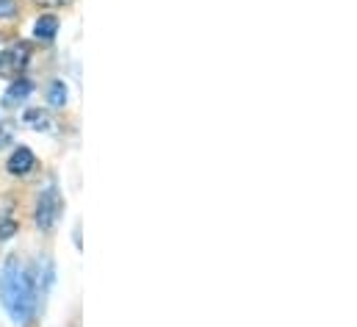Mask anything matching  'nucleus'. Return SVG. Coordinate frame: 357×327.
<instances>
[{"instance_id":"1","label":"nucleus","mask_w":357,"mask_h":327,"mask_svg":"<svg viewBox=\"0 0 357 327\" xmlns=\"http://www.w3.org/2000/svg\"><path fill=\"white\" fill-rule=\"evenodd\" d=\"M0 300L17 325H28L33 319L36 311L33 278L17 258H8L0 269Z\"/></svg>"},{"instance_id":"2","label":"nucleus","mask_w":357,"mask_h":327,"mask_svg":"<svg viewBox=\"0 0 357 327\" xmlns=\"http://www.w3.org/2000/svg\"><path fill=\"white\" fill-rule=\"evenodd\" d=\"M28 58L31 56H28V47L25 44H17V47L0 53V75H8V78L19 75L28 67Z\"/></svg>"},{"instance_id":"3","label":"nucleus","mask_w":357,"mask_h":327,"mask_svg":"<svg viewBox=\"0 0 357 327\" xmlns=\"http://www.w3.org/2000/svg\"><path fill=\"white\" fill-rule=\"evenodd\" d=\"M58 206L61 203H58V194L53 189L42 194V200L36 206V225H39V230H50L53 228V222L58 217Z\"/></svg>"},{"instance_id":"4","label":"nucleus","mask_w":357,"mask_h":327,"mask_svg":"<svg viewBox=\"0 0 357 327\" xmlns=\"http://www.w3.org/2000/svg\"><path fill=\"white\" fill-rule=\"evenodd\" d=\"M33 164H36L33 153H31L28 147H19V150H14L11 158H8V172H11V175H28V172L33 169Z\"/></svg>"},{"instance_id":"5","label":"nucleus","mask_w":357,"mask_h":327,"mask_svg":"<svg viewBox=\"0 0 357 327\" xmlns=\"http://www.w3.org/2000/svg\"><path fill=\"white\" fill-rule=\"evenodd\" d=\"M33 92V83L31 81H25V78H19V81H14L8 89H6V106H17V103H22L28 94Z\"/></svg>"},{"instance_id":"6","label":"nucleus","mask_w":357,"mask_h":327,"mask_svg":"<svg viewBox=\"0 0 357 327\" xmlns=\"http://www.w3.org/2000/svg\"><path fill=\"white\" fill-rule=\"evenodd\" d=\"M56 31H58V17H53V14L39 17V19H36V25H33V33H36L39 39H53V36H56Z\"/></svg>"},{"instance_id":"7","label":"nucleus","mask_w":357,"mask_h":327,"mask_svg":"<svg viewBox=\"0 0 357 327\" xmlns=\"http://www.w3.org/2000/svg\"><path fill=\"white\" fill-rule=\"evenodd\" d=\"M25 125L33 131H44V128H50V117L42 108H31V111H25Z\"/></svg>"},{"instance_id":"8","label":"nucleus","mask_w":357,"mask_h":327,"mask_svg":"<svg viewBox=\"0 0 357 327\" xmlns=\"http://www.w3.org/2000/svg\"><path fill=\"white\" fill-rule=\"evenodd\" d=\"M47 100H50V106L61 108V106L67 103V86H64L61 81H53L50 89H47Z\"/></svg>"},{"instance_id":"9","label":"nucleus","mask_w":357,"mask_h":327,"mask_svg":"<svg viewBox=\"0 0 357 327\" xmlns=\"http://www.w3.org/2000/svg\"><path fill=\"white\" fill-rule=\"evenodd\" d=\"M14 233H17V222L14 219H0V242L11 239Z\"/></svg>"},{"instance_id":"10","label":"nucleus","mask_w":357,"mask_h":327,"mask_svg":"<svg viewBox=\"0 0 357 327\" xmlns=\"http://www.w3.org/2000/svg\"><path fill=\"white\" fill-rule=\"evenodd\" d=\"M17 17V3L14 0H0V19H11Z\"/></svg>"},{"instance_id":"11","label":"nucleus","mask_w":357,"mask_h":327,"mask_svg":"<svg viewBox=\"0 0 357 327\" xmlns=\"http://www.w3.org/2000/svg\"><path fill=\"white\" fill-rule=\"evenodd\" d=\"M33 3L42 8H61V6H69L72 0H33Z\"/></svg>"}]
</instances>
